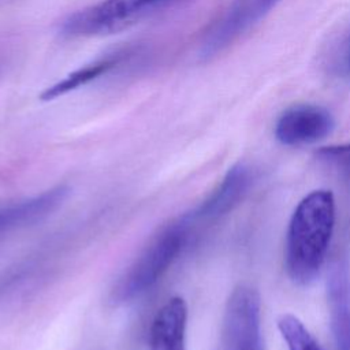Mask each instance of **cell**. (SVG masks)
I'll return each instance as SVG.
<instances>
[{"mask_svg": "<svg viewBox=\"0 0 350 350\" xmlns=\"http://www.w3.org/2000/svg\"><path fill=\"white\" fill-rule=\"evenodd\" d=\"M331 112L314 104H297L284 109L275 123V137L286 146H302L325 138L334 130Z\"/></svg>", "mask_w": 350, "mask_h": 350, "instance_id": "cell-6", "label": "cell"}, {"mask_svg": "<svg viewBox=\"0 0 350 350\" xmlns=\"http://www.w3.org/2000/svg\"><path fill=\"white\" fill-rule=\"evenodd\" d=\"M334 227L335 198L329 190H313L298 202L288 223L284 249L286 272L295 284L306 286L317 278Z\"/></svg>", "mask_w": 350, "mask_h": 350, "instance_id": "cell-1", "label": "cell"}, {"mask_svg": "<svg viewBox=\"0 0 350 350\" xmlns=\"http://www.w3.org/2000/svg\"><path fill=\"white\" fill-rule=\"evenodd\" d=\"M260 295L247 284L230 294L223 316L221 350H264L260 323Z\"/></svg>", "mask_w": 350, "mask_h": 350, "instance_id": "cell-4", "label": "cell"}, {"mask_svg": "<svg viewBox=\"0 0 350 350\" xmlns=\"http://www.w3.org/2000/svg\"><path fill=\"white\" fill-rule=\"evenodd\" d=\"M250 170L242 163L232 165L217 187L187 216L193 224L212 221L228 213L246 194L250 185Z\"/></svg>", "mask_w": 350, "mask_h": 350, "instance_id": "cell-8", "label": "cell"}, {"mask_svg": "<svg viewBox=\"0 0 350 350\" xmlns=\"http://www.w3.org/2000/svg\"><path fill=\"white\" fill-rule=\"evenodd\" d=\"M282 0H234L204 31L198 56L212 59L264 18Z\"/></svg>", "mask_w": 350, "mask_h": 350, "instance_id": "cell-5", "label": "cell"}, {"mask_svg": "<svg viewBox=\"0 0 350 350\" xmlns=\"http://www.w3.org/2000/svg\"><path fill=\"white\" fill-rule=\"evenodd\" d=\"M193 226L187 215L164 226L118 279L111 290V302L126 304L152 288L180 254Z\"/></svg>", "mask_w": 350, "mask_h": 350, "instance_id": "cell-2", "label": "cell"}, {"mask_svg": "<svg viewBox=\"0 0 350 350\" xmlns=\"http://www.w3.org/2000/svg\"><path fill=\"white\" fill-rule=\"evenodd\" d=\"M67 194L68 187L59 185L34 197L0 205V234L40 221L56 211Z\"/></svg>", "mask_w": 350, "mask_h": 350, "instance_id": "cell-9", "label": "cell"}, {"mask_svg": "<svg viewBox=\"0 0 350 350\" xmlns=\"http://www.w3.org/2000/svg\"><path fill=\"white\" fill-rule=\"evenodd\" d=\"M179 1L182 0H101L70 14L60 25V34L79 38L119 33Z\"/></svg>", "mask_w": 350, "mask_h": 350, "instance_id": "cell-3", "label": "cell"}, {"mask_svg": "<svg viewBox=\"0 0 350 350\" xmlns=\"http://www.w3.org/2000/svg\"><path fill=\"white\" fill-rule=\"evenodd\" d=\"M316 159L350 185V142L321 146L316 150Z\"/></svg>", "mask_w": 350, "mask_h": 350, "instance_id": "cell-13", "label": "cell"}, {"mask_svg": "<svg viewBox=\"0 0 350 350\" xmlns=\"http://www.w3.org/2000/svg\"><path fill=\"white\" fill-rule=\"evenodd\" d=\"M129 52H116L112 55H108L103 59H98L90 64H86L75 71H72L71 74H68L67 77H64L63 79H60L59 82H56L55 85L46 88L40 98L42 101H51L55 100L60 96H64L83 85H88L89 82L103 77L104 74L109 72L111 70H113L118 64H120L126 57H129Z\"/></svg>", "mask_w": 350, "mask_h": 350, "instance_id": "cell-11", "label": "cell"}, {"mask_svg": "<svg viewBox=\"0 0 350 350\" xmlns=\"http://www.w3.org/2000/svg\"><path fill=\"white\" fill-rule=\"evenodd\" d=\"M278 329L288 350H325L294 314H282L278 320Z\"/></svg>", "mask_w": 350, "mask_h": 350, "instance_id": "cell-12", "label": "cell"}, {"mask_svg": "<svg viewBox=\"0 0 350 350\" xmlns=\"http://www.w3.org/2000/svg\"><path fill=\"white\" fill-rule=\"evenodd\" d=\"M187 305L172 297L156 313L149 331V350H186Z\"/></svg>", "mask_w": 350, "mask_h": 350, "instance_id": "cell-10", "label": "cell"}, {"mask_svg": "<svg viewBox=\"0 0 350 350\" xmlns=\"http://www.w3.org/2000/svg\"><path fill=\"white\" fill-rule=\"evenodd\" d=\"M338 68L346 77H350V36L342 45L339 59H338Z\"/></svg>", "mask_w": 350, "mask_h": 350, "instance_id": "cell-14", "label": "cell"}, {"mask_svg": "<svg viewBox=\"0 0 350 350\" xmlns=\"http://www.w3.org/2000/svg\"><path fill=\"white\" fill-rule=\"evenodd\" d=\"M327 301L336 349L350 350V268L345 260H336L329 267Z\"/></svg>", "mask_w": 350, "mask_h": 350, "instance_id": "cell-7", "label": "cell"}]
</instances>
